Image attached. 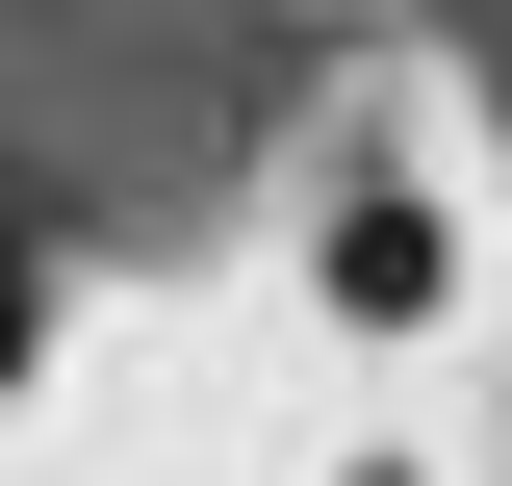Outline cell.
I'll return each mask as SVG.
<instances>
[{
  "instance_id": "obj_3",
  "label": "cell",
  "mask_w": 512,
  "mask_h": 486,
  "mask_svg": "<svg viewBox=\"0 0 512 486\" xmlns=\"http://www.w3.org/2000/svg\"><path fill=\"white\" fill-rule=\"evenodd\" d=\"M308 486H461V461H436V435H333Z\"/></svg>"
},
{
  "instance_id": "obj_1",
  "label": "cell",
  "mask_w": 512,
  "mask_h": 486,
  "mask_svg": "<svg viewBox=\"0 0 512 486\" xmlns=\"http://www.w3.org/2000/svg\"><path fill=\"white\" fill-rule=\"evenodd\" d=\"M282 307H308L359 384H436L487 333V180H461L436 103H333L308 180H282Z\"/></svg>"
},
{
  "instance_id": "obj_2",
  "label": "cell",
  "mask_w": 512,
  "mask_h": 486,
  "mask_svg": "<svg viewBox=\"0 0 512 486\" xmlns=\"http://www.w3.org/2000/svg\"><path fill=\"white\" fill-rule=\"evenodd\" d=\"M26 359H52V256H0V410H26Z\"/></svg>"
}]
</instances>
